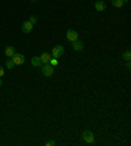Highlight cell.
Segmentation results:
<instances>
[{
  "label": "cell",
  "instance_id": "cell-15",
  "mask_svg": "<svg viewBox=\"0 0 131 146\" xmlns=\"http://www.w3.org/2000/svg\"><path fill=\"white\" fill-rule=\"evenodd\" d=\"M29 21H30V23H32V24H36V23H37V17H36V16H32L30 17V19H29Z\"/></svg>",
  "mask_w": 131,
  "mask_h": 146
},
{
  "label": "cell",
  "instance_id": "cell-9",
  "mask_svg": "<svg viewBox=\"0 0 131 146\" xmlns=\"http://www.w3.org/2000/svg\"><path fill=\"white\" fill-rule=\"evenodd\" d=\"M94 8L97 11H100V12H102V11H105V8H106V4H105L102 0H98V1H96V4H94Z\"/></svg>",
  "mask_w": 131,
  "mask_h": 146
},
{
  "label": "cell",
  "instance_id": "cell-11",
  "mask_svg": "<svg viewBox=\"0 0 131 146\" xmlns=\"http://www.w3.org/2000/svg\"><path fill=\"white\" fill-rule=\"evenodd\" d=\"M32 65L38 67V66H42V62H41V58L39 57H33L32 58Z\"/></svg>",
  "mask_w": 131,
  "mask_h": 146
},
{
  "label": "cell",
  "instance_id": "cell-5",
  "mask_svg": "<svg viewBox=\"0 0 131 146\" xmlns=\"http://www.w3.org/2000/svg\"><path fill=\"white\" fill-rule=\"evenodd\" d=\"M67 40L74 42V41L77 40V32H75L74 29H68L67 31Z\"/></svg>",
  "mask_w": 131,
  "mask_h": 146
},
{
  "label": "cell",
  "instance_id": "cell-17",
  "mask_svg": "<svg viewBox=\"0 0 131 146\" xmlns=\"http://www.w3.org/2000/svg\"><path fill=\"white\" fill-rule=\"evenodd\" d=\"M46 145H47V146H54V145H55V142H54V141H47Z\"/></svg>",
  "mask_w": 131,
  "mask_h": 146
},
{
  "label": "cell",
  "instance_id": "cell-8",
  "mask_svg": "<svg viewBox=\"0 0 131 146\" xmlns=\"http://www.w3.org/2000/svg\"><path fill=\"white\" fill-rule=\"evenodd\" d=\"M39 58H41V62H42V65H46V63H50V59H51V57H50V54H49V53H42Z\"/></svg>",
  "mask_w": 131,
  "mask_h": 146
},
{
  "label": "cell",
  "instance_id": "cell-12",
  "mask_svg": "<svg viewBox=\"0 0 131 146\" xmlns=\"http://www.w3.org/2000/svg\"><path fill=\"white\" fill-rule=\"evenodd\" d=\"M111 4H113L114 7H117V8H121V7H123L124 1L123 0H111Z\"/></svg>",
  "mask_w": 131,
  "mask_h": 146
},
{
  "label": "cell",
  "instance_id": "cell-16",
  "mask_svg": "<svg viewBox=\"0 0 131 146\" xmlns=\"http://www.w3.org/2000/svg\"><path fill=\"white\" fill-rule=\"evenodd\" d=\"M50 65H51V66H57V65H58L57 58H54V59H50Z\"/></svg>",
  "mask_w": 131,
  "mask_h": 146
},
{
  "label": "cell",
  "instance_id": "cell-10",
  "mask_svg": "<svg viewBox=\"0 0 131 146\" xmlns=\"http://www.w3.org/2000/svg\"><path fill=\"white\" fill-rule=\"evenodd\" d=\"M14 53H16V49H14L13 46H7V48H5V55H7L8 58H12L14 55Z\"/></svg>",
  "mask_w": 131,
  "mask_h": 146
},
{
  "label": "cell",
  "instance_id": "cell-1",
  "mask_svg": "<svg viewBox=\"0 0 131 146\" xmlns=\"http://www.w3.org/2000/svg\"><path fill=\"white\" fill-rule=\"evenodd\" d=\"M63 53H64V49H63V46H61V45H57L54 49H53V51H51V55H53V58H59V57H62L63 55Z\"/></svg>",
  "mask_w": 131,
  "mask_h": 146
},
{
  "label": "cell",
  "instance_id": "cell-6",
  "mask_svg": "<svg viewBox=\"0 0 131 146\" xmlns=\"http://www.w3.org/2000/svg\"><path fill=\"white\" fill-rule=\"evenodd\" d=\"M21 29H22L24 33H30L32 29H33V24H32L30 21H25L22 24V27H21Z\"/></svg>",
  "mask_w": 131,
  "mask_h": 146
},
{
  "label": "cell",
  "instance_id": "cell-7",
  "mask_svg": "<svg viewBox=\"0 0 131 146\" xmlns=\"http://www.w3.org/2000/svg\"><path fill=\"white\" fill-rule=\"evenodd\" d=\"M72 48H74V50H76V51H81L83 49H84V44H83L81 41L76 40V41L72 42Z\"/></svg>",
  "mask_w": 131,
  "mask_h": 146
},
{
  "label": "cell",
  "instance_id": "cell-13",
  "mask_svg": "<svg viewBox=\"0 0 131 146\" xmlns=\"http://www.w3.org/2000/svg\"><path fill=\"white\" fill-rule=\"evenodd\" d=\"M5 65H7V67H8V70H11V68H13L14 66V63H13V61H12V58H8L7 59V62H5Z\"/></svg>",
  "mask_w": 131,
  "mask_h": 146
},
{
  "label": "cell",
  "instance_id": "cell-18",
  "mask_svg": "<svg viewBox=\"0 0 131 146\" xmlns=\"http://www.w3.org/2000/svg\"><path fill=\"white\" fill-rule=\"evenodd\" d=\"M3 75H4V68L1 67V66H0V78H1Z\"/></svg>",
  "mask_w": 131,
  "mask_h": 146
},
{
  "label": "cell",
  "instance_id": "cell-4",
  "mask_svg": "<svg viewBox=\"0 0 131 146\" xmlns=\"http://www.w3.org/2000/svg\"><path fill=\"white\" fill-rule=\"evenodd\" d=\"M83 138H84V141H85V142H88V143H92V142H93V139H94V137H93V133H92V132H89V130H85V132L83 133Z\"/></svg>",
  "mask_w": 131,
  "mask_h": 146
},
{
  "label": "cell",
  "instance_id": "cell-19",
  "mask_svg": "<svg viewBox=\"0 0 131 146\" xmlns=\"http://www.w3.org/2000/svg\"><path fill=\"white\" fill-rule=\"evenodd\" d=\"M1 84H3V82H1V79H0V87H1Z\"/></svg>",
  "mask_w": 131,
  "mask_h": 146
},
{
  "label": "cell",
  "instance_id": "cell-20",
  "mask_svg": "<svg viewBox=\"0 0 131 146\" xmlns=\"http://www.w3.org/2000/svg\"><path fill=\"white\" fill-rule=\"evenodd\" d=\"M123 1H124V3H127V1H128V0H123Z\"/></svg>",
  "mask_w": 131,
  "mask_h": 146
},
{
  "label": "cell",
  "instance_id": "cell-2",
  "mask_svg": "<svg viewBox=\"0 0 131 146\" xmlns=\"http://www.w3.org/2000/svg\"><path fill=\"white\" fill-rule=\"evenodd\" d=\"M42 74L45 76H51V75L54 74V68L50 63H46V65H42Z\"/></svg>",
  "mask_w": 131,
  "mask_h": 146
},
{
  "label": "cell",
  "instance_id": "cell-14",
  "mask_svg": "<svg viewBox=\"0 0 131 146\" xmlns=\"http://www.w3.org/2000/svg\"><path fill=\"white\" fill-rule=\"evenodd\" d=\"M122 57H123V59H126V61H127V62H130L131 53H130V51H126V53H123V55H122Z\"/></svg>",
  "mask_w": 131,
  "mask_h": 146
},
{
  "label": "cell",
  "instance_id": "cell-3",
  "mask_svg": "<svg viewBox=\"0 0 131 146\" xmlns=\"http://www.w3.org/2000/svg\"><path fill=\"white\" fill-rule=\"evenodd\" d=\"M12 61H13L14 65H22L25 62V57L22 54H18V53H14V55L12 57Z\"/></svg>",
  "mask_w": 131,
  "mask_h": 146
}]
</instances>
